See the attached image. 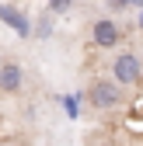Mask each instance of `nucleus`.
Instances as JSON below:
<instances>
[{
    "label": "nucleus",
    "instance_id": "f03ea898",
    "mask_svg": "<svg viewBox=\"0 0 143 146\" xmlns=\"http://www.w3.org/2000/svg\"><path fill=\"white\" fill-rule=\"evenodd\" d=\"M87 101H91V108H98V111H115L122 104V87L112 84V80H94L87 87Z\"/></svg>",
    "mask_w": 143,
    "mask_h": 146
},
{
    "label": "nucleus",
    "instance_id": "7ed1b4c3",
    "mask_svg": "<svg viewBox=\"0 0 143 146\" xmlns=\"http://www.w3.org/2000/svg\"><path fill=\"white\" fill-rule=\"evenodd\" d=\"M119 25L112 21V17H101V21H94V28H91V38L101 45V49H112V45H119Z\"/></svg>",
    "mask_w": 143,
    "mask_h": 146
},
{
    "label": "nucleus",
    "instance_id": "0eeeda50",
    "mask_svg": "<svg viewBox=\"0 0 143 146\" xmlns=\"http://www.w3.org/2000/svg\"><path fill=\"white\" fill-rule=\"evenodd\" d=\"M77 111H80V108H77V98H66V115L77 118Z\"/></svg>",
    "mask_w": 143,
    "mask_h": 146
},
{
    "label": "nucleus",
    "instance_id": "9d476101",
    "mask_svg": "<svg viewBox=\"0 0 143 146\" xmlns=\"http://www.w3.org/2000/svg\"><path fill=\"white\" fill-rule=\"evenodd\" d=\"M0 66H4V56H0Z\"/></svg>",
    "mask_w": 143,
    "mask_h": 146
},
{
    "label": "nucleus",
    "instance_id": "39448f33",
    "mask_svg": "<svg viewBox=\"0 0 143 146\" xmlns=\"http://www.w3.org/2000/svg\"><path fill=\"white\" fill-rule=\"evenodd\" d=\"M0 21H4L7 28H14L17 35H31V21L28 14L21 7H11V4H0Z\"/></svg>",
    "mask_w": 143,
    "mask_h": 146
},
{
    "label": "nucleus",
    "instance_id": "423d86ee",
    "mask_svg": "<svg viewBox=\"0 0 143 146\" xmlns=\"http://www.w3.org/2000/svg\"><path fill=\"white\" fill-rule=\"evenodd\" d=\"M35 35H39V38H49V35H52V21H49V17H39V21H35V28H31Z\"/></svg>",
    "mask_w": 143,
    "mask_h": 146
},
{
    "label": "nucleus",
    "instance_id": "20e7f679",
    "mask_svg": "<svg viewBox=\"0 0 143 146\" xmlns=\"http://www.w3.org/2000/svg\"><path fill=\"white\" fill-rule=\"evenodd\" d=\"M25 87V70L17 63H4L0 66V94H17Z\"/></svg>",
    "mask_w": 143,
    "mask_h": 146
},
{
    "label": "nucleus",
    "instance_id": "6e6552de",
    "mask_svg": "<svg viewBox=\"0 0 143 146\" xmlns=\"http://www.w3.org/2000/svg\"><path fill=\"white\" fill-rule=\"evenodd\" d=\"M49 11H52V14H66V11H70V4H63V0H56V4H49Z\"/></svg>",
    "mask_w": 143,
    "mask_h": 146
},
{
    "label": "nucleus",
    "instance_id": "1a4fd4ad",
    "mask_svg": "<svg viewBox=\"0 0 143 146\" xmlns=\"http://www.w3.org/2000/svg\"><path fill=\"white\" fill-rule=\"evenodd\" d=\"M140 28H143V14H140Z\"/></svg>",
    "mask_w": 143,
    "mask_h": 146
},
{
    "label": "nucleus",
    "instance_id": "9b49d317",
    "mask_svg": "<svg viewBox=\"0 0 143 146\" xmlns=\"http://www.w3.org/2000/svg\"><path fill=\"white\" fill-rule=\"evenodd\" d=\"M105 146H115V143H105Z\"/></svg>",
    "mask_w": 143,
    "mask_h": 146
},
{
    "label": "nucleus",
    "instance_id": "f257e3e1",
    "mask_svg": "<svg viewBox=\"0 0 143 146\" xmlns=\"http://www.w3.org/2000/svg\"><path fill=\"white\" fill-rule=\"evenodd\" d=\"M140 80H143V63H140V56H136V52H119L115 63H112V84L133 87Z\"/></svg>",
    "mask_w": 143,
    "mask_h": 146
}]
</instances>
